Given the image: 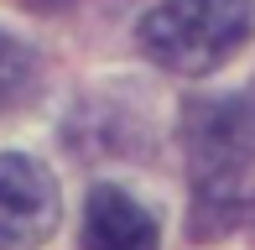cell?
Wrapping results in <instances>:
<instances>
[{
    "instance_id": "obj_2",
    "label": "cell",
    "mask_w": 255,
    "mask_h": 250,
    "mask_svg": "<svg viewBox=\"0 0 255 250\" xmlns=\"http://www.w3.org/2000/svg\"><path fill=\"white\" fill-rule=\"evenodd\" d=\"M250 0H161L141 21V47L167 73L198 78L235 58V47L250 37Z\"/></svg>"
},
{
    "instance_id": "obj_5",
    "label": "cell",
    "mask_w": 255,
    "mask_h": 250,
    "mask_svg": "<svg viewBox=\"0 0 255 250\" xmlns=\"http://www.w3.org/2000/svg\"><path fill=\"white\" fill-rule=\"evenodd\" d=\"M26 89H31V52L0 31V110H10Z\"/></svg>"
},
{
    "instance_id": "obj_4",
    "label": "cell",
    "mask_w": 255,
    "mask_h": 250,
    "mask_svg": "<svg viewBox=\"0 0 255 250\" xmlns=\"http://www.w3.org/2000/svg\"><path fill=\"white\" fill-rule=\"evenodd\" d=\"M84 250H156V219L120 188H94L84 209Z\"/></svg>"
},
{
    "instance_id": "obj_3",
    "label": "cell",
    "mask_w": 255,
    "mask_h": 250,
    "mask_svg": "<svg viewBox=\"0 0 255 250\" xmlns=\"http://www.w3.org/2000/svg\"><path fill=\"white\" fill-rule=\"evenodd\" d=\"M57 230V188L42 162L0 156V250H37Z\"/></svg>"
},
{
    "instance_id": "obj_1",
    "label": "cell",
    "mask_w": 255,
    "mask_h": 250,
    "mask_svg": "<svg viewBox=\"0 0 255 250\" xmlns=\"http://www.w3.org/2000/svg\"><path fill=\"white\" fill-rule=\"evenodd\" d=\"M188 162L198 177V214H240L245 188L255 177V94L193 105Z\"/></svg>"
}]
</instances>
